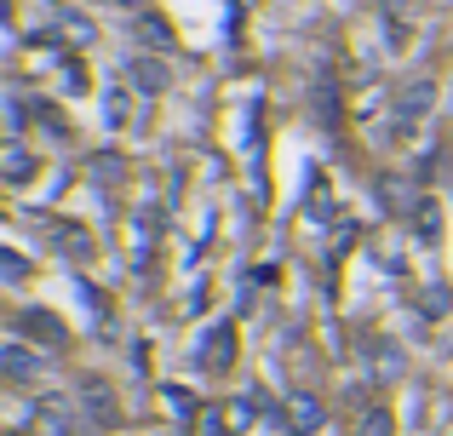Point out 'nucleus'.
I'll list each match as a JSON object with an SVG mask.
<instances>
[{
	"mask_svg": "<svg viewBox=\"0 0 453 436\" xmlns=\"http://www.w3.org/2000/svg\"><path fill=\"white\" fill-rule=\"evenodd\" d=\"M18 333H35V339H41V345H52V350H64V345H69L64 322H52V316H46V310H23Z\"/></svg>",
	"mask_w": 453,
	"mask_h": 436,
	"instance_id": "1",
	"label": "nucleus"
},
{
	"mask_svg": "<svg viewBox=\"0 0 453 436\" xmlns=\"http://www.w3.org/2000/svg\"><path fill=\"white\" fill-rule=\"evenodd\" d=\"M23 276H29V270H23V258L6 253V281H23Z\"/></svg>",
	"mask_w": 453,
	"mask_h": 436,
	"instance_id": "8",
	"label": "nucleus"
},
{
	"mask_svg": "<svg viewBox=\"0 0 453 436\" xmlns=\"http://www.w3.org/2000/svg\"><path fill=\"white\" fill-rule=\"evenodd\" d=\"M29 172H35V156L18 144V138H12V144H6V179H12V184H23Z\"/></svg>",
	"mask_w": 453,
	"mask_h": 436,
	"instance_id": "3",
	"label": "nucleus"
},
{
	"mask_svg": "<svg viewBox=\"0 0 453 436\" xmlns=\"http://www.w3.org/2000/svg\"><path fill=\"white\" fill-rule=\"evenodd\" d=\"M316 402H304V396H299V402H293V431H310V425H316Z\"/></svg>",
	"mask_w": 453,
	"mask_h": 436,
	"instance_id": "6",
	"label": "nucleus"
},
{
	"mask_svg": "<svg viewBox=\"0 0 453 436\" xmlns=\"http://www.w3.org/2000/svg\"><path fill=\"white\" fill-rule=\"evenodd\" d=\"M144 41L150 46H166V23L161 18H144Z\"/></svg>",
	"mask_w": 453,
	"mask_h": 436,
	"instance_id": "7",
	"label": "nucleus"
},
{
	"mask_svg": "<svg viewBox=\"0 0 453 436\" xmlns=\"http://www.w3.org/2000/svg\"><path fill=\"white\" fill-rule=\"evenodd\" d=\"M436 218H442V213H436V202H419V241L425 247H436Z\"/></svg>",
	"mask_w": 453,
	"mask_h": 436,
	"instance_id": "5",
	"label": "nucleus"
},
{
	"mask_svg": "<svg viewBox=\"0 0 453 436\" xmlns=\"http://www.w3.org/2000/svg\"><path fill=\"white\" fill-rule=\"evenodd\" d=\"M35 373V356L23 350V339H6V379H29Z\"/></svg>",
	"mask_w": 453,
	"mask_h": 436,
	"instance_id": "2",
	"label": "nucleus"
},
{
	"mask_svg": "<svg viewBox=\"0 0 453 436\" xmlns=\"http://www.w3.org/2000/svg\"><path fill=\"white\" fill-rule=\"evenodd\" d=\"M127 75H133V80H144V92H161L166 69H161V64H138V57H133V64H127Z\"/></svg>",
	"mask_w": 453,
	"mask_h": 436,
	"instance_id": "4",
	"label": "nucleus"
}]
</instances>
